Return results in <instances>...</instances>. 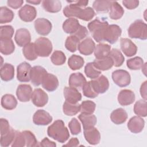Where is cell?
<instances>
[{
  "mask_svg": "<svg viewBox=\"0 0 147 147\" xmlns=\"http://www.w3.org/2000/svg\"><path fill=\"white\" fill-rule=\"evenodd\" d=\"M78 118L83 125L84 130L94 127L97 122L96 116L92 114L81 113Z\"/></svg>",
  "mask_w": 147,
  "mask_h": 147,
  "instance_id": "obj_26",
  "label": "cell"
},
{
  "mask_svg": "<svg viewBox=\"0 0 147 147\" xmlns=\"http://www.w3.org/2000/svg\"><path fill=\"white\" fill-rule=\"evenodd\" d=\"M127 118L126 111L122 108H118L113 111L110 115L111 121L116 125H120L126 122Z\"/></svg>",
  "mask_w": 147,
  "mask_h": 147,
  "instance_id": "obj_23",
  "label": "cell"
},
{
  "mask_svg": "<svg viewBox=\"0 0 147 147\" xmlns=\"http://www.w3.org/2000/svg\"><path fill=\"white\" fill-rule=\"evenodd\" d=\"M84 136L86 140L90 145H96L99 143L100 140V134L98 130L92 127L84 130Z\"/></svg>",
  "mask_w": 147,
  "mask_h": 147,
  "instance_id": "obj_21",
  "label": "cell"
},
{
  "mask_svg": "<svg viewBox=\"0 0 147 147\" xmlns=\"http://www.w3.org/2000/svg\"><path fill=\"white\" fill-rule=\"evenodd\" d=\"M15 49L14 42L11 39H0V51L5 55L13 53Z\"/></svg>",
  "mask_w": 147,
  "mask_h": 147,
  "instance_id": "obj_33",
  "label": "cell"
},
{
  "mask_svg": "<svg viewBox=\"0 0 147 147\" xmlns=\"http://www.w3.org/2000/svg\"><path fill=\"white\" fill-rule=\"evenodd\" d=\"M84 64L83 58L79 55H73L68 60V65L69 67L74 71L80 69Z\"/></svg>",
  "mask_w": 147,
  "mask_h": 147,
  "instance_id": "obj_35",
  "label": "cell"
},
{
  "mask_svg": "<svg viewBox=\"0 0 147 147\" xmlns=\"http://www.w3.org/2000/svg\"><path fill=\"white\" fill-rule=\"evenodd\" d=\"M145 121L141 117L134 116L131 117L128 123V129L133 133H139L141 132L144 127Z\"/></svg>",
  "mask_w": 147,
  "mask_h": 147,
  "instance_id": "obj_20",
  "label": "cell"
},
{
  "mask_svg": "<svg viewBox=\"0 0 147 147\" xmlns=\"http://www.w3.org/2000/svg\"><path fill=\"white\" fill-rule=\"evenodd\" d=\"M40 146H43V147H45V146H52V147H55L56 146V144L55 142H54L53 141H52L51 140H49L48 138L45 137L41 142H40Z\"/></svg>",
  "mask_w": 147,
  "mask_h": 147,
  "instance_id": "obj_58",
  "label": "cell"
},
{
  "mask_svg": "<svg viewBox=\"0 0 147 147\" xmlns=\"http://www.w3.org/2000/svg\"><path fill=\"white\" fill-rule=\"evenodd\" d=\"M84 72L88 78L92 79L98 78L101 74V71L98 69L92 62L88 63L84 67Z\"/></svg>",
  "mask_w": 147,
  "mask_h": 147,
  "instance_id": "obj_43",
  "label": "cell"
},
{
  "mask_svg": "<svg viewBox=\"0 0 147 147\" xmlns=\"http://www.w3.org/2000/svg\"><path fill=\"white\" fill-rule=\"evenodd\" d=\"M14 40L19 47H24L30 42L31 36L29 31L25 28L17 29L15 34Z\"/></svg>",
  "mask_w": 147,
  "mask_h": 147,
  "instance_id": "obj_16",
  "label": "cell"
},
{
  "mask_svg": "<svg viewBox=\"0 0 147 147\" xmlns=\"http://www.w3.org/2000/svg\"><path fill=\"white\" fill-rule=\"evenodd\" d=\"M26 2L28 3H30V4H33V5H39L41 1H37V0H33V1H26Z\"/></svg>",
  "mask_w": 147,
  "mask_h": 147,
  "instance_id": "obj_62",
  "label": "cell"
},
{
  "mask_svg": "<svg viewBox=\"0 0 147 147\" xmlns=\"http://www.w3.org/2000/svg\"><path fill=\"white\" fill-rule=\"evenodd\" d=\"M44 9L49 13H57L60 11L62 5L59 0H45L42 2Z\"/></svg>",
  "mask_w": 147,
  "mask_h": 147,
  "instance_id": "obj_29",
  "label": "cell"
},
{
  "mask_svg": "<svg viewBox=\"0 0 147 147\" xmlns=\"http://www.w3.org/2000/svg\"><path fill=\"white\" fill-rule=\"evenodd\" d=\"M95 47V44L92 39L90 37H87L79 43L78 49L81 54L88 56L93 53Z\"/></svg>",
  "mask_w": 147,
  "mask_h": 147,
  "instance_id": "obj_22",
  "label": "cell"
},
{
  "mask_svg": "<svg viewBox=\"0 0 147 147\" xmlns=\"http://www.w3.org/2000/svg\"><path fill=\"white\" fill-rule=\"evenodd\" d=\"M88 34V31L87 29L84 26L80 25L77 31L72 35L76 36L79 40H81L84 38L86 37H87Z\"/></svg>",
  "mask_w": 147,
  "mask_h": 147,
  "instance_id": "obj_54",
  "label": "cell"
},
{
  "mask_svg": "<svg viewBox=\"0 0 147 147\" xmlns=\"http://www.w3.org/2000/svg\"><path fill=\"white\" fill-rule=\"evenodd\" d=\"M80 110V105L78 103H72L65 100L63 106V113L68 116H73L78 114Z\"/></svg>",
  "mask_w": 147,
  "mask_h": 147,
  "instance_id": "obj_34",
  "label": "cell"
},
{
  "mask_svg": "<svg viewBox=\"0 0 147 147\" xmlns=\"http://www.w3.org/2000/svg\"><path fill=\"white\" fill-rule=\"evenodd\" d=\"M24 1L22 0H9L7 1V5L14 9L20 8L23 4Z\"/></svg>",
  "mask_w": 147,
  "mask_h": 147,
  "instance_id": "obj_57",
  "label": "cell"
},
{
  "mask_svg": "<svg viewBox=\"0 0 147 147\" xmlns=\"http://www.w3.org/2000/svg\"><path fill=\"white\" fill-rule=\"evenodd\" d=\"M47 134L49 137L61 143L65 142L69 137V131L61 119L55 121L48 127Z\"/></svg>",
  "mask_w": 147,
  "mask_h": 147,
  "instance_id": "obj_1",
  "label": "cell"
},
{
  "mask_svg": "<svg viewBox=\"0 0 147 147\" xmlns=\"http://www.w3.org/2000/svg\"><path fill=\"white\" fill-rule=\"evenodd\" d=\"M94 66L99 71H107L113 65V61L109 56L102 59H96L93 62Z\"/></svg>",
  "mask_w": 147,
  "mask_h": 147,
  "instance_id": "obj_28",
  "label": "cell"
},
{
  "mask_svg": "<svg viewBox=\"0 0 147 147\" xmlns=\"http://www.w3.org/2000/svg\"><path fill=\"white\" fill-rule=\"evenodd\" d=\"M52 63L56 65H63L66 61L65 54L61 51H55L51 56Z\"/></svg>",
  "mask_w": 147,
  "mask_h": 147,
  "instance_id": "obj_46",
  "label": "cell"
},
{
  "mask_svg": "<svg viewBox=\"0 0 147 147\" xmlns=\"http://www.w3.org/2000/svg\"><path fill=\"white\" fill-rule=\"evenodd\" d=\"M135 94L130 90H121L118 95V101L122 106H127L132 104L135 100Z\"/></svg>",
  "mask_w": 147,
  "mask_h": 147,
  "instance_id": "obj_19",
  "label": "cell"
},
{
  "mask_svg": "<svg viewBox=\"0 0 147 147\" xmlns=\"http://www.w3.org/2000/svg\"><path fill=\"white\" fill-rule=\"evenodd\" d=\"M11 145L12 147H15V146L23 147L26 146L25 140L22 132L16 131L15 137Z\"/></svg>",
  "mask_w": 147,
  "mask_h": 147,
  "instance_id": "obj_52",
  "label": "cell"
},
{
  "mask_svg": "<svg viewBox=\"0 0 147 147\" xmlns=\"http://www.w3.org/2000/svg\"><path fill=\"white\" fill-rule=\"evenodd\" d=\"M128 35L130 38L145 40L147 38V25L141 20H137L129 27Z\"/></svg>",
  "mask_w": 147,
  "mask_h": 147,
  "instance_id": "obj_3",
  "label": "cell"
},
{
  "mask_svg": "<svg viewBox=\"0 0 147 147\" xmlns=\"http://www.w3.org/2000/svg\"><path fill=\"white\" fill-rule=\"evenodd\" d=\"M47 74L46 69L40 65L34 66L32 68L30 72V80L35 86H38L42 84L45 75Z\"/></svg>",
  "mask_w": 147,
  "mask_h": 147,
  "instance_id": "obj_9",
  "label": "cell"
},
{
  "mask_svg": "<svg viewBox=\"0 0 147 147\" xmlns=\"http://www.w3.org/2000/svg\"><path fill=\"white\" fill-rule=\"evenodd\" d=\"M79 21L75 18H69L63 24V29L66 33L74 34L80 26Z\"/></svg>",
  "mask_w": 147,
  "mask_h": 147,
  "instance_id": "obj_24",
  "label": "cell"
},
{
  "mask_svg": "<svg viewBox=\"0 0 147 147\" xmlns=\"http://www.w3.org/2000/svg\"><path fill=\"white\" fill-rule=\"evenodd\" d=\"M79 144V141L77 138H72L69 140L68 142L63 145V146H77Z\"/></svg>",
  "mask_w": 147,
  "mask_h": 147,
  "instance_id": "obj_61",
  "label": "cell"
},
{
  "mask_svg": "<svg viewBox=\"0 0 147 147\" xmlns=\"http://www.w3.org/2000/svg\"><path fill=\"white\" fill-rule=\"evenodd\" d=\"M16 131L12 128L5 134L1 136V146L2 147H6L12 144L15 137Z\"/></svg>",
  "mask_w": 147,
  "mask_h": 147,
  "instance_id": "obj_44",
  "label": "cell"
},
{
  "mask_svg": "<svg viewBox=\"0 0 147 147\" xmlns=\"http://www.w3.org/2000/svg\"><path fill=\"white\" fill-rule=\"evenodd\" d=\"M32 103L37 107L44 106L48 101L47 94L41 88H36L32 92L31 97Z\"/></svg>",
  "mask_w": 147,
  "mask_h": 147,
  "instance_id": "obj_11",
  "label": "cell"
},
{
  "mask_svg": "<svg viewBox=\"0 0 147 147\" xmlns=\"http://www.w3.org/2000/svg\"><path fill=\"white\" fill-rule=\"evenodd\" d=\"M109 10V17L114 20L120 19L124 14L123 7L117 1H112Z\"/></svg>",
  "mask_w": 147,
  "mask_h": 147,
  "instance_id": "obj_30",
  "label": "cell"
},
{
  "mask_svg": "<svg viewBox=\"0 0 147 147\" xmlns=\"http://www.w3.org/2000/svg\"><path fill=\"white\" fill-rule=\"evenodd\" d=\"M68 127L70 131L73 135H78L81 132V126L78 120L74 118L68 123Z\"/></svg>",
  "mask_w": 147,
  "mask_h": 147,
  "instance_id": "obj_53",
  "label": "cell"
},
{
  "mask_svg": "<svg viewBox=\"0 0 147 147\" xmlns=\"http://www.w3.org/2000/svg\"><path fill=\"white\" fill-rule=\"evenodd\" d=\"M37 15V11L34 7L30 5H25L18 11L20 19L24 22H31L34 20Z\"/></svg>",
  "mask_w": 147,
  "mask_h": 147,
  "instance_id": "obj_10",
  "label": "cell"
},
{
  "mask_svg": "<svg viewBox=\"0 0 147 147\" xmlns=\"http://www.w3.org/2000/svg\"><path fill=\"white\" fill-rule=\"evenodd\" d=\"M87 82L84 75L80 72L72 74L69 78V85L75 88H81Z\"/></svg>",
  "mask_w": 147,
  "mask_h": 147,
  "instance_id": "obj_27",
  "label": "cell"
},
{
  "mask_svg": "<svg viewBox=\"0 0 147 147\" xmlns=\"http://www.w3.org/2000/svg\"><path fill=\"white\" fill-rule=\"evenodd\" d=\"M13 11L6 6L0 7V24H5L11 22L14 18Z\"/></svg>",
  "mask_w": 147,
  "mask_h": 147,
  "instance_id": "obj_39",
  "label": "cell"
},
{
  "mask_svg": "<svg viewBox=\"0 0 147 147\" xmlns=\"http://www.w3.org/2000/svg\"><path fill=\"white\" fill-rule=\"evenodd\" d=\"M22 132L25 137L26 146L32 147L38 146L37 140L32 132L29 130H24Z\"/></svg>",
  "mask_w": 147,
  "mask_h": 147,
  "instance_id": "obj_48",
  "label": "cell"
},
{
  "mask_svg": "<svg viewBox=\"0 0 147 147\" xmlns=\"http://www.w3.org/2000/svg\"><path fill=\"white\" fill-rule=\"evenodd\" d=\"M17 105V101L14 95L5 94L1 98V106L5 109L11 110L14 109Z\"/></svg>",
  "mask_w": 147,
  "mask_h": 147,
  "instance_id": "obj_32",
  "label": "cell"
},
{
  "mask_svg": "<svg viewBox=\"0 0 147 147\" xmlns=\"http://www.w3.org/2000/svg\"><path fill=\"white\" fill-rule=\"evenodd\" d=\"M67 2L69 3H72L80 8L86 6L88 3V1H67Z\"/></svg>",
  "mask_w": 147,
  "mask_h": 147,
  "instance_id": "obj_59",
  "label": "cell"
},
{
  "mask_svg": "<svg viewBox=\"0 0 147 147\" xmlns=\"http://www.w3.org/2000/svg\"><path fill=\"white\" fill-rule=\"evenodd\" d=\"M38 56L48 57L52 51L51 41L46 37H39L34 42Z\"/></svg>",
  "mask_w": 147,
  "mask_h": 147,
  "instance_id": "obj_4",
  "label": "cell"
},
{
  "mask_svg": "<svg viewBox=\"0 0 147 147\" xmlns=\"http://www.w3.org/2000/svg\"><path fill=\"white\" fill-rule=\"evenodd\" d=\"M1 78L2 80L7 82L12 80L14 76V68L9 63H5L1 65L0 70Z\"/></svg>",
  "mask_w": 147,
  "mask_h": 147,
  "instance_id": "obj_25",
  "label": "cell"
},
{
  "mask_svg": "<svg viewBox=\"0 0 147 147\" xmlns=\"http://www.w3.org/2000/svg\"><path fill=\"white\" fill-rule=\"evenodd\" d=\"M122 33L121 28L115 24L109 25L104 33V41L113 44L117 41Z\"/></svg>",
  "mask_w": 147,
  "mask_h": 147,
  "instance_id": "obj_6",
  "label": "cell"
},
{
  "mask_svg": "<svg viewBox=\"0 0 147 147\" xmlns=\"http://www.w3.org/2000/svg\"><path fill=\"white\" fill-rule=\"evenodd\" d=\"M134 112L137 116L145 117L147 115L146 101L145 99H140L136 102L134 106Z\"/></svg>",
  "mask_w": 147,
  "mask_h": 147,
  "instance_id": "obj_40",
  "label": "cell"
},
{
  "mask_svg": "<svg viewBox=\"0 0 147 147\" xmlns=\"http://www.w3.org/2000/svg\"><path fill=\"white\" fill-rule=\"evenodd\" d=\"M41 84L45 90L52 92L57 88L59 83L57 78L55 75L47 73L45 75Z\"/></svg>",
  "mask_w": 147,
  "mask_h": 147,
  "instance_id": "obj_17",
  "label": "cell"
},
{
  "mask_svg": "<svg viewBox=\"0 0 147 147\" xmlns=\"http://www.w3.org/2000/svg\"><path fill=\"white\" fill-rule=\"evenodd\" d=\"M82 8L78 7L72 3L66 6L63 9L64 15L68 18H78Z\"/></svg>",
  "mask_w": 147,
  "mask_h": 147,
  "instance_id": "obj_38",
  "label": "cell"
},
{
  "mask_svg": "<svg viewBox=\"0 0 147 147\" xmlns=\"http://www.w3.org/2000/svg\"><path fill=\"white\" fill-rule=\"evenodd\" d=\"M146 87H147V82L145 81L141 86L140 87V94L142 98L145 100H146Z\"/></svg>",
  "mask_w": 147,
  "mask_h": 147,
  "instance_id": "obj_60",
  "label": "cell"
},
{
  "mask_svg": "<svg viewBox=\"0 0 147 147\" xmlns=\"http://www.w3.org/2000/svg\"><path fill=\"white\" fill-rule=\"evenodd\" d=\"M94 90L99 94L105 93L109 87V82L107 78L101 75L91 81Z\"/></svg>",
  "mask_w": 147,
  "mask_h": 147,
  "instance_id": "obj_13",
  "label": "cell"
},
{
  "mask_svg": "<svg viewBox=\"0 0 147 147\" xmlns=\"http://www.w3.org/2000/svg\"><path fill=\"white\" fill-rule=\"evenodd\" d=\"M32 67L27 62L20 63L17 68V78L21 82H28L30 80Z\"/></svg>",
  "mask_w": 147,
  "mask_h": 147,
  "instance_id": "obj_7",
  "label": "cell"
},
{
  "mask_svg": "<svg viewBox=\"0 0 147 147\" xmlns=\"http://www.w3.org/2000/svg\"><path fill=\"white\" fill-rule=\"evenodd\" d=\"M82 91L83 95L90 98H95L98 96V94L94 90L91 81L87 82L82 87Z\"/></svg>",
  "mask_w": 147,
  "mask_h": 147,
  "instance_id": "obj_49",
  "label": "cell"
},
{
  "mask_svg": "<svg viewBox=\"0 0 147 147\" xmlns=\"http://www.w3.org/2000/svg\"><path fill=\"white\" fill-rule=\"evenodd\" d=\"M64 96L65 100L72 103H77L82 99V94L75 87H65L64 88Z\"/></svg>",
  "mask_w": 147,
  "mask_h": 147,
  "instance_id": "obj_18",
  "label": "cell"
},
{
  "mask_svg": "<svg viewBox=\"0 0 147 147\" xmlns=\"http://www.w3.org/2000/svg\"><path fill=\"white\" fill-rule=\"evenodd\" d=\"M14 28L11 25L0 27V39H11L14 34Z\"/></svg>",
  "mask_w": 147,
  "mask_h": 147,
  "instance_id": "obj_51",
  "label": "cell"
},
{
  "mask_svg": "<svg viewBox=\"0 0 147 147\" xmlns=\"http://www.w3.org/2000/svg\"><path fill=\"white\" fill-rule=\"evenodd\" d=\"M112 1H95L92 6L94 9L98 13L107 12L110 7Z\"/></svg>",
  "mask_w": 147,
  "mask_h": 147,
  "instance_id": "obj_41",
  "label": "cell"
},
{
  "mask_svg": "<svg viewBox=\"0 0 147 147\" xmlns=\"http://www.w3.org/2000/svg\"><path fill=\"white\" fill-rule=\"evenodd\" d=\"M123 5L129 10L134 9L138 6L139 1L137 0H132V1H123Z\"/></svg>",
  "mask_w": 147,
  "mask_h": 147,
  "instance_id": "obj_56",
  "label": "cell"
},
{
  "mask_svg": "<svg viewBox=\"0 0 147 147\" xmlns=\"http://www.w3.org/2000/svg\"><path fill=\"white\" fill-rule=\"evenodd\" d=\"M22 53L25 57L28 60H34L38 57L34 43L30 42L25 45L22 49Z\"/></svg>",
  "mask_w": 147,
  "mask_h": 147,
  "instance_id": "obj_36",
  "label": "cell"
},
{
  "mask_svg": "<svg viewBox=\"0 0 147 147\" xmlns=\"http://www.w3.org/2000/svg\"><path fill=\"white\" fill-rule=\"evenodd\" d=\"M32 92V88L29 84H20L16 90V95L20 102H26L31 99Z\"/></svg>",
  "mask_w": 147,
  "mask_h": 147,
  "instance_id": "obj_14",
  "label": "cell"
},
{
  "mask_svg": "<svg viewBox=\"0 0 147 147\" xmlns=\"http://www.w3.org/2000/svg\"><path fill=\"white\" fill-rule=\"evenodd\" d=\"M33 123L36 125H47L52 121V117L44 110H38L33 115Z\"/></svg>",
  "mask_w": 147,
  "mask_h": 147,
  "instance_id": "obj_12",
  "label": "cell"
},
{
  "mask_svg": "<svg viewBox=\"0 0 147 147\" xmlns=\"http://www.w3.org/2000/svg\"><path fill=\"white\" fill-rule=\"evenodd\" d=\"M79 43L80 40L76 36L71 35L67 37L65 42V47L71 52H75L78 49Z\"/></svg>",
  "mask_w": 147,
  "mask_h": 147,
  "instance_id": "obj_42",
  "label": "cell"
},
{
  "mask_svg": "<svg viewBox=\"0 0 147 147\" xmlns=\"http://www.w3.org/2000/svg\"><path fill=\"white\" fill-rule=\"evenodd\" d=\"M111 51V46L107 44L100 43L95 45L94 55L96 59H102L109 56Z\"/></svg>",
  "mask_w": 147,
  "mask_h": 147,
  "instance_id": "obj_31",
  "label": "cell"
},
{
  "mask_svg": "<svg viewBox=\"0 0 147 147\" xmlns=\"http://www.w3.org/2000/svg\"><path fill=\"white\" fill-rule=\"evenodd\" d=\"M143 59L138 56L129 59L126 61L127 67L131 70H138L144 65Z\"/></svg>",
  "mask_w": 147,
  "mask_h": 147,
  "instance_id": "obj_45",
  "label": "cell"
},
{
  "mask_svg": "<svg viewBox=\"0 0 147 147\" xmlns=\"http://www.w3.org/2000/svg\"><path fill=\"white\" fill-rule=\"evenodd\" d=\"M0 126H1V136H3L6 134L11 129L8 121L5 118H1Z\"/></svg>",
  "mask_w": 147,
  "mask_h": 147,
  "instance_id": "obj_55",
  "label": "cell"
},
{
  "mask_svg": "<svg viewBox=\"0 0 147 147\" xmlns=\"http://www.w3.org/2000/svg\"><path fill=\"white\" fill-rule=\"evenodd\" d=\"M120 45L122 51L126 56L131 57L137 53V47L130 39L121 38L120 39Z\"/></svg>",
  "mask_w": 147,
  "mask_h": 147,
  "instance_id": "obj_15",
  "label": "cell"
},
{
  "mask_svg": "<svg viewBox=\"0 0 147 147\" xmlns=\"http://www.w3.org/2000/svg\"><path fill=\"white\" fill-rule=\"evenodd\" d=\"M109 23L105 20L96 18L88 23L87 28L91 33L93 38L98 42L104 41V33Z\"/></svg>",
  "mask_w": 147,
  "mask_h": 147,
  "instance_id": "obj_2",
  "label": "cell"
},
{
  "mask_svg": "<svg viewBox=\"0 0 147 147\" xmlns=\"http://www.w3.org/2000/svg\"><path fill=\"white\" fill-rule=\"evenodd\" d=\"M109 56L112 59L114 65L116 67L121 66L125 61V57L121 52L116 48H113L111 50Z\"/></svg>",
  "mask_w": 147,
  "mask_h": 147,
  "instance_id": "obj_37",
  "label": "cell"
},
{
  "mask_svg": "<svg viewBox=\"0 0 147 147\" xmlns=\"http://www.w3.org/2000/svg\"><path fill=\"white\" fill-rule=\"evenodd\" d=\"M111 77L115 84L120 87L127 86L131 82V77L129 73L123 69L114 71L112 73Z\"/></svg>",
  "mask_w": 147,
  "mask_h": 147,
  "instance_id": "obj_5",
  "label": "cell"
},
{
  "mask_svg": "<svg viewBox=\"0 0 147 147\" xmlns=\"http://www.w3.org/2000/svg\"><path fill=\"white\" fill-rule=\"evenodd\" d=\"M95 15V13L94 10L91 7H87L82 9L78 18L85 21H88L92 20Z\"/></svg>",
  "mask_w": 147,
  "mask_h": 147,
  "instance_id": "obj_50",
  "label": "cell"
},
{
  "mask_svg": "<svg viewBox=\"0 0 147 147\" xmlns=\"http://www.w3.org/2000/svg\"><path fill=\"white\" fill-rule=\"evenodd\" d=\"M96 107V104L91 100H84L80 104L81 113L84 114H93L95 111Z\"/></svg>",
  "mask_w": 147,
  "mask_h": 147,
  "instance_id": "obj_47",
  "label": "cell"
},
{
  "mask_svg": "<svg viewBox=\"0 0 147 147\" xmlns=\"http://www.w3.org/2000/svg\"><path fill=\"white\" fill-rule=\"evenodd\" d=\"M36 32L42 36L48 35L51 31L52 25L51 22L44 18H37L34 22Z\"/></svg>",
  "mask_w": 147,
  "mask_h": 147,
  "instance_id": "obj_8",
  "label": "cell"
}]
</instances>
